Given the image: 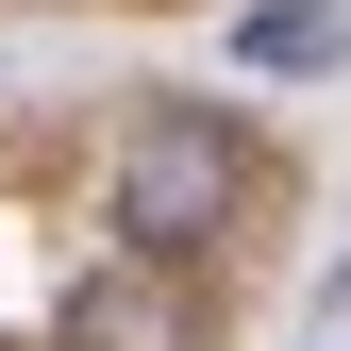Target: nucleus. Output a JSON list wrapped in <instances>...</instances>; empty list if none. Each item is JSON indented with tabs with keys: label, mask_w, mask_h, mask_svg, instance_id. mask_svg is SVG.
Masks as SVG:
<instances>
[{
	"label": "nucleus",
	"mask_w": 351,
	"mask_h": 351,
	"mask_svg": "<svg viewBox=\"0 0 351 351\" xmlns=\"http://www.w3.org/2000/svg\"><path fill=\"white\" fill-rule=\"evenodd\" d=\"M234 201H251V134H234V117L167 101V117L117 134V234H134V251H201V234H234Z\"/></svg>",
	"instance_id": "1"
},
{
	"label": "nucleus",
	"mask_w": 351,
	"mask_h": 351,
	"mask_svg": "<svg viewBox=\"0 0 351 351\" xmlns=\"http://www.w3.org/2000/svg\"><path fill=\"white\" fill-rule=\"evenodd\" d=\"M67 351H184V285H151V268H101L67 301Z\"/></svg>",
	"instance_id": "2"
},
{
	"label": "nucleus",
	"mask_w": 351,
	"mask_h": 351,
	"mask_svg": "<svg viewBox=\"0 0 351 351\" xmlns=\"http://www.w3.org/2000/svg\"><path fill=\"white\" fill-rule=\"evenodd\" d=\"M335 34H351V0H268V17L234 34V51H251V67H318Z\"/></svg>",
	"instance_id": "3"
}]
</instances>
